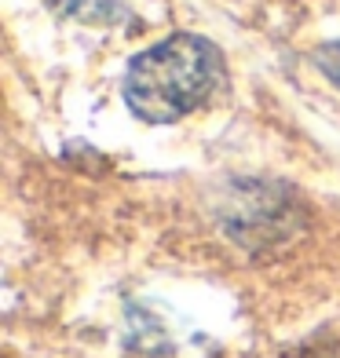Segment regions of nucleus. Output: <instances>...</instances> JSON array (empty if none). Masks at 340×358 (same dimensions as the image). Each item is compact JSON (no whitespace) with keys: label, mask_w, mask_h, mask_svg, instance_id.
Here are the masks:
<instances>
[{"label":"nucleus","mask_w":340,"mask_h":358,"mask_svg":"<svg viewBox=\"0 0 340 358\" xmlns=\"http://www.w3.org/2000/svg\"><path fill=\"white\" fill-rule=\"evenodd\" d=\"M223 59L205 37L176 34L132 59L125 73V103L139 121L169 124L198 110L220 85Z\"/></svg>","instance_id":"obj_1"},{"label":"nucleus","mask_w":340,"mask_h":358,"mask_svg":"<svg viewBox=\"0 0 340 358\" xmlns=\"http://www.w3.org/2000/svg\"><path fill=\"white\" fill-rule=\"evenodd\" d=\"M318 70L340 88V41H333V44H326V48H318Z\"/></svg>","instance_id":"obj_2"}]
</instances>
